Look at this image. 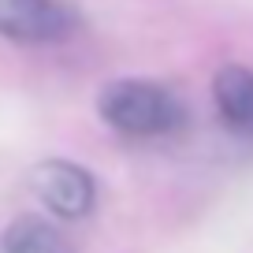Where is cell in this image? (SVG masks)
Segmentation results:
<instances>
[{
    "mask_svg": "<svg viewBox=\"0 0 253 253\" xmlns=\"http://www.w3.org/2000/svg\"><path fill=\"white\" fill-rule=\"evenodd\" d=\"M101 119L134 142L171 138L186 126V104L149 79H119L101 93Z\"/></svg>",
    "mask_w": 253,
    "mask_h": 253,
    "instance_id": "cell-1",
    "label": "cell"
},
{
    "mask_svg": "<svg viewBox=\"0 0 253 253\" xmlns=\"http://www.w3.org/2000/svg\"><path fill=\"white\" fill-rule=\"evenodd\" d=\"M79 19L63 0H0V38L23 45H56L71 38Z\"/></svg>",
    "mask_w": 253,
    "mask_h": 253,
    "instance_id": "cell-2",
    "label": "cell"
},
{
    "mask_svg": "<svg viewBox=\"0 0 253 253\" xmlns=\"http://www.w3.org/2000/svg\"><path fill=\"white\" fill-rule=\"evenodd\" d=\"M30 186L41 205H48V212L60 216V220H79L97 201V186L89 179V171L71 164V160H45V164H38L30 175Z\"/></svg>",
    "mask_w": 253,
    "mask_h": 253,
    "instance_id": "cell-3",
    "label": "cell"
},
{
    "mask_svg": "<svg viewBox=\"0 0 253 253\" xmlns=\"http://www.w3.org/2000/svg\"><path fill=\"white\" fill-rule=\"evenodd\" d=\"M212 97H216V112H220L223 126L231 134L253 142V71L250 67H223L212 82Z\"/></svg>",
    "mask_w": 253,
    "mask_h": 253,
    "instance_id": "cell-4",
    "label": "cell"
},
{
    "mask_svg": "<svg viewBox=\"0 0 253 253\" xmlns=\"http://www.w3.org/2000/svg\"><path fill=\"white\" fill-rule=\"evenodd\" d=\"M4 253H71V246L48 220L19 216L4 235Z\"/></svg>",
    "mask_w": 253,
    "mask_h": 253,
    "instance_id": "cell-5",
    "label": "cell"
}]
</instances>
